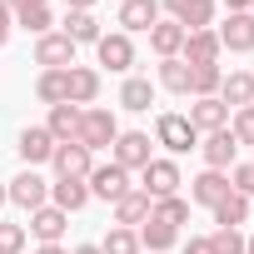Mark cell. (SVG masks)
<instances>
[{"label": "cell", "instance_id": "cell-1", "mask_svg": "<svg viewBox=\"0 0 254 254\" xmlns=\"http://www.w3.org/2000/svg\"><path fill=\"white\" fill-rule=\"evenodd\" d=\"M75 140H80L90 155H95V150H110V145L120 140V125H115L110 110H85V115H80V135H75Z\"/></svg>", "mask_w": 254, "mask_h": 254}, {"label": "cell", "instance_id": "cell-2", "mask_svg": "<svg viewBox=\"0 0 254 254\" xmlns=\"http://www.w3.org/2000/svg\"><path fill=\"white\" fill-rule=\"evenodd\" d=\"M155 145H165L170 155H185V150H199V135L185 115H160L155 120Z\"/></svg>", "mask_w": 254, "mask_h": 254}, {"label": "cell", "instance_id": "cell-3", "mask_svg": "<svg viewBox=\"0 0 254 254\" xmlns=\"http://www.w3.org/2000/svg\"><path fill=\"white\" fill-rule=\"evenodd\" d=\"M85 185H90V199H120V194H130V170H120L115 160L110 165H95L90 175H85Z\"/></svg>", "mask_w": 254, "mask_h": 254}, {"label": "cell", "instance_id": "cell-4", "mask_svg": "<svg viewBox=\"0 0 254 254\" xmlns=\"http://www.w3.org/2000/svg\"><path fill=\"white\" fill-rule=\"evenodd\" d=\"M50 165H55V175H60V180H85V175L95 170V155H90L80 140H65V145H55Z\"/></svg>", "mask_w": 254, "mask_h": 254}, {"label": "cell", "instance_id": "cell-5", "mask_svg": "<svg viewBox=\"0 0 254 254\" xmlns=\"http://www.w3.org/2000/svg\"><path fill=\"white\" fill-rule=\"evenodd\" d=\"M140 190H145L150 199H170V194L180 190V165H175V160H150V165L140 170Z\"/></svg>", "mask_w": 254, "mask_h": 254}, {"label": "cell", "instance_id": "cell-6", "mask_svg": "<svg viewBox=\"0 0 254 254\" xmlns=\"http://www.w3.org/2000/svg\"><path fill=\"white\" fill-rule=\"evenodd\" d=\"M110 155H115V165L120 170H145L155 155H150V135H140V130H120V140L110 145Z\"/></svg>", "mask_w": 254, "mask_h": 254}, {"label": "cell", "instance_id": "cell-7", "mask_svg": "<svg viewBox=\"0 0 254 254\" xmlns=\"http://www.w3.org/2000/svg\"><path fill=\"white\" fill-rule=\"evenodd\" d=\"M95 55H100V65H105V70H115V75H120V70H130V65H135V40L125 35V30H110V35H100V40H95Z\"/></svg>", "mask_w": 254, "mask_h": 254}, {"label": "cell", "instance_id": "cell-8", "mask_svg": "<svg viewBox=\"0 0 254 254\" xmlns=\"http://www.w3.org/2000/svg\"><path fill=\"white\" fill-rule=\"evenodd\" d=\"M5 194H10V204H20V209H40V204H50V185L35 175V170H25V175H15L10 185H5Z\"/></svg>", "mask_w": 254, "mask_h": 254}, {"label": "cell", "instance_id": "cell-9", "mask_svg": "<svg viewBox=\"0 0 254 254\" xmlns=\"http://www.w3.org/2000/svg\"><path fill=\"white\" fill-rule=\"evenodd\" d=\"M185 120L194 125V135H214V130H229V105L219 95H209V100H194Z\"/></svg>", "mask_w": 254, "mask_h": 254}, {"label": "cell", "instance_id": "cell-10", "mask_svg": "<svg viewBox=\"0 0 254 254\" xmlns=\"http://www.w3.org/2000/svg\"><path fill=\"white\" fill-rule=\"evenodd\" d=\"M35 65H45V70H70V65H75V40H65L60 30L40 35V40H35Z\"/></svg>", "mask_w": 254, "mask_h": 254}, {"label": "cell", "instance_id": "cell-11", "mask_svg": "<svg viewBox=\"0 0 254 254\" xmlns=\"http://www.w3.org/2000/svg\"><path fill=\"white\" fill-rule=\"evenodd\" d=\"M165 10L185 30H209L214 25V0H165Z\"/></svg>", "mask_w": 254, "mask_h": 254}, {"label": "cell", "instance_id": "cell-12", "mask_svg": "<svg viewBox=\"0 0 254 254\" xmlns=\"http://www.w3.org/2000/svg\"><path fill=\"white\" fill-rule=\"evenodd\" d=\"M15 150H20L25 170H35V165H50V155H55V140H50V130H45V125H30V130H20Z\"/></svg>", "mask_w": 254, "mask_h": 254}, {"label": "cell", "instance_id": "cell-13", "mask_svg": "<svg viewBox=\"0 0 254 254\" xmlns=\"http://www.w3.org/2000/svg\"><path fill=\"white\" fill-rule=\"evenodd\" d=\"M180 60L185 65H219V35L214 30H185Z\"/></svg>", "mask_w": 254, "mask_h": 254}, {"label": "cell", "instance_id": "cell-14", "mask_svg": "<svg viewBox=\"0 0 254 254\" xmlns=\"http://www.w3.org/2000/svg\"><path fill=\"white\" fill-rule=\"evenodd\" d=\"M95 95H100V70H90V65H70V70H65V100L85 110Z\"/></svg>", "mask_w": 254, "mask_h": 254}, {"label": "cell", "instance_id": "cell-15", "mask_svg": "<svg viewBox=\"0 0 254 254\" xmlns=\"http://www.w3.org/2000/svg\"><path fill=\"white\" fill-rule=\"evenodd\" d=\"M214 35H219V50L244 55V50H254V15H249V10H244V15H229Z\"/></svg>", "mask_w": 254, "mask_h": 254}, {"label": "cell", "instance_id": "cell-16", "mask_svg": "<svg viewBox=\"0 0 254 254\" xmlns=\"http://www.w3.org/2000/svg\"><path fill=\"white\" fill-rule=\"evenodd\" d=\"M224 194H229V175H224V170H204V175L190 180V199L204 204V209H214Z\"/></svg>", "mask_w": 254, "mask_h": 254}, {"label": "cell", "instance_id": "cell-17", "mask_svg": "<svg viewBox=\"0 0 254 254\" xmlns=\"http://www.w3.org/2000/svg\"><path fill=\"white\" fill-rule=\"evenodd\" d=\"M65 224H70V214H65V209H55V204H40V209L30 214V234H35L40 244H60Z\"/></svg>", "mask_w": 254, "mask_h": 254}, {"label": "cell", "instance_id": "cell-18", "mask_svg": "<svg viewBox=\"0 0 254 254\" xmlns=\"http://www.w3.org/2000/svg\"><path fill=\"white\" fill-rule=\"evenodd\" d=\"M199 155H204V165H209V170H229V165H234V155H239V145H234V135H229V130H214V135H204Z\"/></svg>", "mask_w": 254, "mask_h": 254}, {"label": "cell", "instance_id": "cell-19", "mask_svg": "<svg viewBox=\"0 0 254 254\" xmlns=\"http://www.w3.org/2000/svg\"><path fill=\"white\" fill-rule=\"evenodd\" d=\"M150 204H155V199H150L145 190H130V194H120V199H115V224H125V229L145 224V219H150Z\"/></svg>", "mask_w": 254, "mask_h": 254}, {"label": "cell", "instance_id": "cell-20", "mask_svg": "<svg viewBox=\"0 0 254 254\" xmlns=\"http://www.w3.org/2000/svg\"><path fill=\"white\" fill-rule=\"evenodd\" d=\"M160 20V0H120V25H125V35L130 30H150Z\"/></svg>", "mask_w": 254, "mask_h": 254}, {"label": "cell", "instance_id": "cell-21", "mask_svg": "<svg viewBox=\"0 0 254 254\" xmlns=\"http://www.w3.org/2000/svg\"><path fill=\"white\" fill-rule=\"evenodd\" d=\"M50 204L65 209V214H75V209L90 204V185H85V180H55V185H50Z\"/></svg>", "mask_w": 254, "mask_h": 254}, {"label": "cell", "instance_id": "cell-22", "mask_svg": "<svg viewBox=\"0 0 254 254\" xmlns=\"http://www.w3.org/2000/svg\"><path fill=\"white\" fill-rule=\"evenodd\" d=\"M80 115H85V110H80V105H70V100L50 110V125H45V130H50V140H55V145H65V140H75V135H80Z\"/></svg>", "mask_w": 254, "mask_h": 254}, {"label": "cell", "instance_id": "cell-23", "mask_svg": "<svg viewBox=\"0 0 254 254\" xmlns=\"http://www.w3.org/2000/svg\"><path fill=\"white\" fill-rule=\"evenodd\" d=\"M65 40H75V45H95L105 30H100V20L90 15V10H65V30H60Z\"/></svg>", "mask_w": 254, "mask_h": 254}, {"label": "cell", "instance_id": "cell-24", "mask_svg": "<svg viewBox=\"0 0 254 254\" xmlns=\"http://www.w3.org/2000/svg\"><path fill=\"white\" fill-rule=\"evenodd\" d=\"M150 45H155L160 60H175L180 45H185V25H175V20H155V25H150Z\"/></svg>", "mask_w": 254, "mask_h": 254}, {"label": "cell", "instance_id": "cell-25", "mask_svg": "<svg viewBox=\"0 0 254 254\" xmlns=\"http://www.w3.org/2000/svg\"><path fill=\"white\" fill-rule=\"evenodd\" d=\"M219 100H224V105H234V110L254 105V75H244V70H229V75H224V85H219Z\"/></svg>", "mask_w": 254, "mask_h": 254}, {"label": "cell", "instance_id": "cell-26", "mask_svg": "<svg viewBox=\"0 0 254 254\" xmlns=\"http://www.w3.org/2000/svg\"><path fill=\"white\" fill-rule=\"evenodd\" d=\"M219 85H224V70H219V65H190V95H194V100L219 95Z\"/></svg>", "mask_w": 254, "mask_h": 254}, {"label": "cell", "instance_id": "cell-27", "mask_svg": "<svg viewBox=\"0 0 254 254\" xmlns=\"http://www.w3.org/2000/svg\"><path fill=\"white\" fill-rule=\"evenodd\" d=\"M244 219H249V199L229 190V194H224V199L214 204V224H219V229H239Z\"/></svg>", "mask_w": 254, "mask_h": 254}, {"label": "cell", "instance_id": "cell-28", "mask_svg": "<svg viewBox=\"0 0 254 254\" xmlns=\"http://www.w3.org/2000/svg\"><path fill=\"white\" fill-rule=\"evenodd\" d=\"M175 239H180V229H170V224H160V219H145V224H140V249H145V254H165Z\"/></svg>", "mask_w": 254, "mask_h": 254}, {"label": "cell", "instance_id": "cell-29", "mask_svg": "<svg viewBox=\"0 0 254 254\" xmlns=\"http://www.w3.org/2000/svg\"><path fill=\"white\" fill-rule=\"evenodd\" d=\"M120 105H125V110H135V115L150 110V105H155V85L140 80V75H130V80H125V90H120Z\"/></svg>", "mask_w": 254, "mask_h": 254}, {"label": "cell", "instance_id": "cell-30", "mask_svg": "<svg viewBox=\"0 0 254 254\" xmlns=\"http://www.w3.org/2000/svg\"><path fill=\"white\" fill-rule=\"evenodd\" d=\"M150 219H160V224L180 229V224L190 219V204H185L180 194H170V199H155V204H150Z\"/></svg>", "mask_w": 254, "mask_h": 254}, {"label": "cell", "instance_id": "cell-31", "mask_svg": "<svg viewBox=\"0 0 254 254\" xmlns=\"http://www.w3.org/2000/svg\"><path fill=\"white\" fill-rule=\"evenodd\" d=\"M160 85L175 90V95H190V65L175 55V60H160Z\"/></svg>", "mask_w": 254, "mask_h": 254}, {"label": "cell", "instance_id": "cell-32", "mask_svg": "<svg viewBox=\"0 0 254 254\" xmlns=\"http://www.w3.org/2000/svg\"><path fill=\"white\" fill-rule=\"evenodd\" d=\"M100 254H140V234H135V229H125V224H115V229L105 234Z\"/></svg>", "mask_w": 254, "mask_h": 254}, {"label": "cell", "instance_id": "cell-33", "mask_svg": "<svg viewBox=\"0 0 254 254\" xmlns=\"http://www.w3.org/2000/svg\"><path fill=\"white\" fill-rule=\"evenodd\" d=\"M35 95L55 110V105H65V70H45L40 80H35Z\"/></svg>", "mask_w": 254, "mask_h": 254}, {"label": "cell", "instance_id": "cell-34", "mask_svg": "<svg viewBox=\"0 0 254 254\" xmlns=\"http://www.w3.org/2000/svg\"><path fill=\"white\" fill-rule=\"evenodd\" d=\"M229 135H234V145H254V105L234 110V120H229Z\"/></svg>", "mask_w": 254, "mask_h": 254}, {"label": "cell", "instance_id": "cell-35", "mask_svg": "<svg viewBox=\"0 0 254 254\" xmlns=\"http://www.w3.org/2000/svg\"><path fill=\"white\" fill-rule=\"evenodd\" d=\"M209 254H244V234L239 229H214L209 234Z\"/></svg>", "mask_w": 254, "mask_h": 254}, {"label": "cell", "instance_id": "cell-36", "mask_svg": "<svg viewBox=\"0 0 254 254\" xmlns=\"http://www.w3.org/2000/svg\"><path fill=\"white\" fill-rule=\"evenodd\" d=\"M20 249H25V224L0 219V254H20Z\"/></svg>", "mask_w": 254, "mask_h": 254}, {"label": "cell", "instance_id": "cell-37", "mask_svg": "<svg viewBox=\"0 0 254 254\" xmlns=\"http://www.w3.org/2000/svg\"><path fill=\"white\" fill-rule=\"evenodd\" d=\"M229 190L244 194V199H254V165H234L229 170Z\"/></svg>", "mask_w": 254, "mask_h": 254}, {"label": "cell", "instance_id": "cell-38", "mask_svg": "<svg viewBox=\"0 0 254 254\" xmlns=\"http://www.w3.org/2000/svg\"><path fill=\"white\" fill-rule=\"evenodd\" d=\"M15 25H25V30H35V35H50V25H55V15H50V5H40V10H30V15H20Z\"/></svg>", "mask_w": 254, "mask_h": 254}, {"label": "cell", "instance_id": "cell-39", "mask_svg": "<svg viewBox=\"0 0 254 254\" xmlns=\"http://www.w3.org/2000/svg\"><path fill=\"white\" fill-rule=\"evenodd\" d=\"M40 5H45V0H5V10H15V20L30 15V10H40Z\"/></svg>", "mask_w": 254, "mask_h": 254}, {"label": "cell", "instance_id": "cell-40", "mask_svg": "<svg viewBox=\"0 0 254 254\" xmlns=\"http://www.w3.org/2000/svg\"><path fill=\"white\" fill-rule=\"evenodd\" d=\"M10 40V10H5V0H0V45Z\"/></svg>", "mask_w": 254, "mask_h": 254}, {"label": "cell", "instance_id": "cell-41", "mask_svg": "<svg viewBox=\"0 0 254 254\" xmlns=\"http://www.w3.org/2000/svg\"><path fill=\"white\" fill-rule=\"evenodd\" d=\"M229 5V15H244V10H254V0H224Z\"/></svg>", "mask_w": 254, "mask_h": 254}, {"label": "cell", "instance_id": "cell-42", "mask_svg": "<svg viewBox=\"0 0 254 254\" xmlns=\"http://www.w3.org/2000/svg\"><path fill=\"white\" fill-rule=\"evenodd\" d=\"M185 254H209V239H190V244H185Z\"/></svg>", "mask_w": 254, "mask_h": 254}, {"label": "cell", "instance_id": "cell-43", "mask_svg": "<svg viewBox=\"0 0 254 254\" xmlns=\"http://www.w3.org/2000/svg\"><path fill=\"white\" fill-rule=\"evenodd\" d=\"M95 0H65V10H90Z\"/></svg>", "mask_w": 254, "mask_h": 254}, {"label": "cell", "instance_id": "cell-44", "mask_svg": "<svg viewBox=\"0 0 254 254\" xmlns=\"http://www.w3.org/2000/svg\"><path fill=\"white\" fill-rule=\"evenodd\" d=\"M35 254H70V249H60V244H40Z\"/></svg>", "mask_w": 254, "mask_h": 254}, {"label": "cell", "instance_id": "cell-45", "mask_svg": "<svg viewBox=\"0 0 254 254\" xmlns=\"http://www.w3.org/2000/svg\"><path fill=\"white\" fill-rule=\"evenodd\" d=\"M70 254H100V244H75Z\"/></svg>", "mask_w": 254, "mask_h": 254}, {"label": "cell", "instance_id": "cell-46", "mask_svg": "<svg viewBox=\"0 0 254 254\" xmlns=\"http://www.w3.org/2000/svg\"><path fill=\"white\" fill-rule=\"evenodd\" d=\"M244 254H254V234H249V239H244Z\"/></svg>", "mask_w": 254, "mask_h": 254}, {"label": "cell", "instance_id": "cell-47", "mask_svg": "<svg viewBox=\"0 0 254 254\" xmlns=\"http://www.w3.org/2000/svg\"><path fill=\"white\" fill-rule=\"evenodd\" d=\"M0 204H10V194H5V185H0Z\"/></svg>", "mask_w": 254, "mask_h": 254}, {"label": "cell", "instance_id": "cell-48", "mask_svg": "<svg viewBox=\"0 0 254 254\" xmlns=\"http://www.w3.org/2000/svg\"><path fill=\"white\" fill-rule=\"evenodd\" d=\"M249 15H254V10H249Z\"/></svg>", "mask_w": 254, "mask_h": 254}]
</instances>
